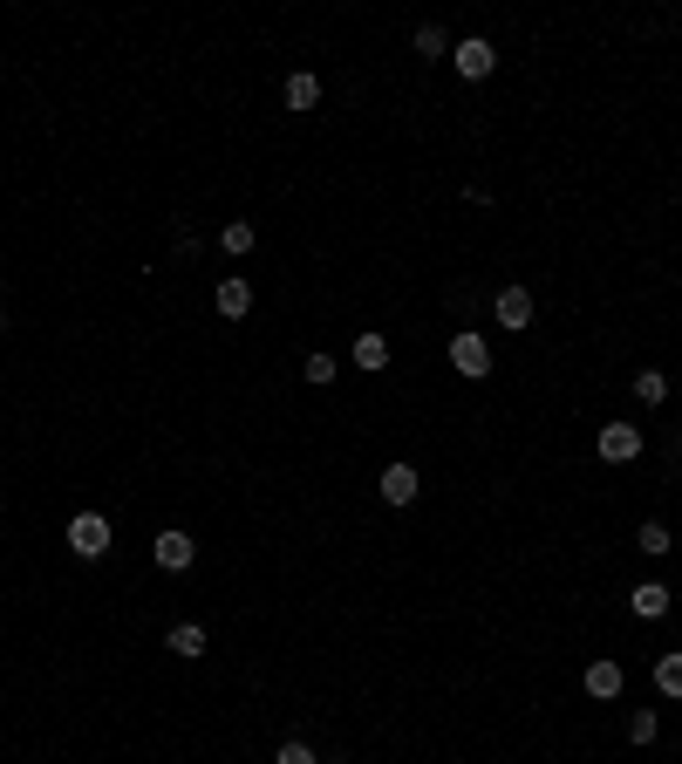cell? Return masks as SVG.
Wrapping results in <instances>:
<instances>
[{
  "instance_id": "cell-1",
  "label": "cell",
  "mask_w": 682,
  "mask_h": 764,
  "mask_svg": "<svg viewBox=\"0 0 682 764\" xmlns=\"http://www.w3.org/2000/svg\"><path fill=\"white\" fill-rule=\"evenodd\" d=\"M69 553H76V560H103V553H110V519H103V512H76V519H69Z\"/></svg>"
},
{
  "instance_id": "cell-2",
  "label": "cell",
  "mask_w": 682,
  "mask_h": 764,
  "mask_svg": "<svg viewBox=\"0 0 682 764\" xmlns=\"http://www.w3.org/2000/svg\"><path fill=\"white\" fill-rule=\"evenodd\" d=\"M451 369L457 376H492V342L478 328H457L451 335Z\"/></svg>"
},
{
  "instance_id": "cell-3",
  "label": "cell",
  "mask_w": 682,
  "mask_h": 764,
  "mask_svg": "<svg viewBox=\"0 0 682 764\" xmlns=\"http://www.w3.org/2000/svg\"><path fill=\"white\" fill-rule=\"evenodd\" d=\"M451 69H457L464 82H485V76L498 69V48H492V41H478V35L457 41V48H451Z\"/></svg>"
},
{
  "instance_id": "cell-4",
  "label": "cell",
  "mask_w": 682,
  "mask_h": 764,
  "mask_svg": "<svg viewBox=\"0 0 682 764\" xmlns=\"http://www.w3.org/2000/svg\"><path fill=\"white\" fill-rule=\"evenodd\" d=\"M594 451H601L607 464H635L642 458V430H635V423H607L601 437H594Z\"/></svg>"
},
{
  "instance_id": "cell-5",
  "label": "cell",
  "mask_w": 682,
  "mask_h": 764,
  "mask_svg": "<svg viewBox=\"0 0 682 764\" xmlns=\"http://www.w3.org/2000/svg\"><path fill=\"white\" fill-rule=\"evenodd\" d=\"M492 314H498V328H505V335H519V328H532V294H526V287H498V294H492Z\"/></svg>"
},
{
  "instance_id": "cell-6",
  "label": "cell",
  "mask_w": 682,
  "mask_h": 764,
  "mask_svg": "<svg viewBox=\"0 0 682 764\" xmlns=\"http://www.w3.org/2000/svg\"><path fill=\"white\" fill-rule=\"evenodd\" d=\"M151 560H157L164 573H185L191 560H198V546H191V533H157V539H151Z\"/></svg>"
},
{
  "instance_id": "cell-7",
  "label": "cell",
  "mask_w": 682,
  "mask_h": 764,
  "mask_svg": "<svg viewBox=\"0 0 682 764\" xmlns=\"http://www.w3.org/2000/svg\"><path fill=\"white\" fill-rule=\"evenodd\" d=\"M212 307H219L226 321H246V314H253V287H246L239 273H226V280H219V294H212Z\"/></svg>"
},
{
  "instance_id": "cell-8",
  "label": "cell",
  "mask_w": 682,
  "mask_h": 764,
  "mask_svg": "<svg viewBox=\"0 0 682 764\" xmlns=\"http://www.w3.org/2000/svg\"><path fill=\"white\" fill-rule=\"evenodd\" d=\"M376 492L389 498V505H410V498H417V471H410V464H389L376 478Z\"/></svg>"
},
{
  "instance_id": "cell-9",
  "label": "cell",
  "mask_w": 682,
  "mask_h": 764,
  "mask_svg": "<svg viewBox=\"0 0 682 764\" xmlns=\"http://www.w3.org/2000/svg\"><path fill=\"white\" fill-rule=\"evenodd\" d=\"M628 608L642 614V621H662V614H669V587H662V580H642V587L628 594Z\"/></svg>"
},
{
  "instance_id": "cell-10",
  "label": "cell",
  "mask_w": 682,
  "mask_h": 764,
  "mask_svg": "<svg viewBox=\"0 0 682 764\" xmlns=\"http://www.w3.org/2000/svg\"><path fill=\"white\" fill-rule=\"evenodd\" d=\"M355 369H389V335H355Z\"/></svg>"
},
{
  "instance_id": "cell-11",
  "label": "cell",
  "mask_w": 682,
  "mask_h": 764,
  "mask_svg": "<svg viewBox=\"0 0 682 764\" xmlns=\"http://www.w3.org/2000/svg\"><path fill=\"white\" fill-rule=\"evenodd\" d=\"M164 649L185 655V662H191V655H205V628H198V621H178V628L164 635Z\"/></svg>"
},
{
  "instance_id": "cell-12",
  "label": "cell",
  "mask_w": 682,
  "mask_h": 764,
  "mask_svg": "<svg viewBox=\"0 0 682 764\" xmlns=\"http://www.w3.org/2000/svg\"><path fill=\"white\" fill-rule=\"evenodd\" d=\"M587 696H621V662H587Z\"/></svg>"
},
{
  "instance_id": "cell-13",
  "label": "cell",
  "mask_w": 682,
  "mask_h": 764,
  "mask_svg": "<svg viewBox=\"0 0 682 764\" xmlns=\"http://www.w3.org/2000/svg\"><path fill=\"white\" fill-rule=\"evenodd\" d=\"M219 246H226L232 260H239V253H253V246H260V232H253V219H226V232H219Z\"/></svg>"
},
{
  "instance_id": "cell-14",
  "label": "cell",
  "mask_w": 682,
  "mask_h": 764,
  "mask_svg": "<svg viewBox=\"0 0 682 764\" xmlns=\"http://www.w3.org/2000/svg\"><path fill=\"white\" fill-rule=\"evenodd\" d=\"M314 103H321V82L307 76V69H294L287 76V110H314Z\"/></svg>"
},
{
  "instance_id": "cell-15",
  "label": "cell",
  "mask_w": 682,
  "mask_h": 764,
  "mask_svg": "<svg viewBox=\"0 0 682 764\" xmlns=\"http://www.w3.org/2000/svg\"><path fill=\"white\" fill-rule=\"evenodd\" d=\"M635 403L662 410V403H669V376H662V369H642V376H635Z\"/></svg>"
},
{
  "instance_id": "cell-16",
  "label": "cell",
  "mask_w": 682,
  "mask_h": 764,
  "mask_svg": "<svg viewBox=\"0 0 682 764\" xmlns=\"http://www.w3.org/2000/svg\"><path fill=\"white\" fill-rule=\"evenodd\" d=\"M417 55H423V62H444V55H451V35H444L437 21H423V28H417Z\"/></svg>"
},
{
  "instance_id": "cell-17",
  "label": "cell",
  "mask_w": 682,
  "mask_h": 764,
  "mask_svg": "<svg viewBox=\"0 0 682 764\" xmlns=\"http://www.w3.org/2000/svg\"><path fill=\"white\" fill-rule=\"evenodd\" d=\"M635 546H642L648 560H662V553H669V546H676V539H669V526H662V519H648L642 533H635Z\"/></svg>"
},
{
  "instance_id": "cell-18",
  "label": "cell",
  "mask_w": 682,
  "mask_h": 764,
  "mask_svg": "<svg viewBox=\"0 0 682 764\" xmlns=\"http://www.w3.org/2000/svg\"><path fill=\"white\" fill-rule=\"evenodd\" d=\"M655 689H662V696H682V655H655Z\"/></svg>"
},
{
  "instance_id": "cell-19",
  "label": "cell",
  "mask_w": 682,
  "mask_h": 764,
  "mask_svg": "<svg viewBox=\"0 0 682 764\" xmlns=\"http://www.w3.org/2000/svg\"><path fill=\"white\" fill-rule=\"evenodd\" d=\"M655 730H662L655 710H635V717H628V737H635V744H655Z\"/></svg>"
},
{
  "instance_id": "cell-20",
  "label": "cell",
  "mask_w": 682,
  "mask_h": 764,
  "mask_svg": "<svg viewBox=\"0 0 682 764\" xmlns=\"http://www.w3.org/2000/svg\"><path fill=\"white\" fill-rule=\"evenodd\" d=\"M273 764H321V758H314V751H307L301 737H287V744H280V751H273Z\"/></svg>"
},
{
  "instance_id": "cell-21",
  "label": "cell",
  "mask_w": 682,
  "mask_h": 764,
  "mask_svg": "<svg viewBox=\"0 0 682 764\" xmlns=\"http://www.w3.org/2000/svg\"><path fill=\"white\" fill-rule=\"evenodd\" d=\"M307 382H335V355H307Z\"/></svg>"
},
{
  "instance_id": "cell-22",
  "label": "cell",
  "mask_w": 682,
  "mask_h": 764,
  "mask_svg": "<svg viewBox=\"0 0 682 764\" xmlns=\"http://www.w3.org/2000/svg\"><path fill=\"white\" fill-rule=\"evenodd\" d=\"M0 335H7V314H0Z\"/></svg>"
},
{
  "instance_id": "cell-23",
  "label": "cell",
  "mask_w": 682,
  "mask_h": 764,
  "mask_svg": "<svg viewBox=\"0 0 682 764\" xmlns=\"http://www.w3.org/2000/svg\"><path fill=\"white\" fill-rule=\"evenodd\" d=\"M335 764H341V758H335Z\"/></svg>"
}]
</instances>
